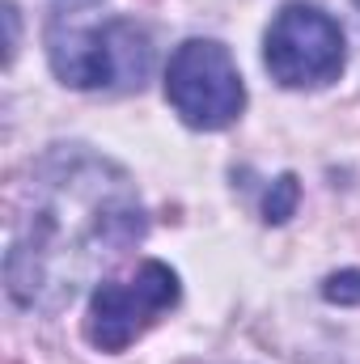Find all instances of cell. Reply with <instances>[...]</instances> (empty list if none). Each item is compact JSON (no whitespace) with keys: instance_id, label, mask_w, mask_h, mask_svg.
<instances>
[{"instance_id":"6da1fadb","label":"cell","mask_w":360,"mask_h":364,"mask_svg":"<svg viewBox=\"0 0 360 364\" xmlns=\"http://www.w3.org/2000/svg\"><path fill=\"white\" fill-rule=\"evenodd\" d=\"M140 237L144 208L127 174L81 149L47 153L13 203L9 296L26 309H60Z\"/></svg>"},{"instance_id":"7a4b0ae2","label":"cell","mask_w":360,"mask_h":364,"mask_svg":"<svg viewBox=\"0 0 360 364\" xmlns=\"http://www.w3.org/2000/svg\"><path fill=\"white\" fill-rule=\"evenodd\" d=\"M47 60L73 90H140L153 68V43L132 17L55 9L47 21Z\"/></svg>"},{"instance_id":"3957f363","label":"cell","mask_w":360,"mask_h":364,"mask_svg":"<svg viewBox=\"0 0 360 364\" xmlns=\"http://www.w3.org/2000/svg\"><path fill=\"white\" fill-rule=\"evenodd\" d=\"M166 97L186 127L221 132L242 114L246 85H242V73L225 43L186 38L182 47H174V55L166 64Z\"/></svg>"},{"instance_id":"277c9868","label":"cell","mask_w":360,"mask_h":364,"mask_svg":"<svg viewBox=\"0 0 360 364\" xmlns=\"http://www.w3.org/2000/svg\"><path fill=\"white\" fill-rule=\"evenodd\" d=\"M344 60L348 47L339 21L305 0L284 4L263 34V64L284 90L331 85L344 73Z\"/></svg>"},{"instance_id":"5b68a950","label":"cell","mask_w":360,"mask_h":364,"mask_svg":"<svg viewBox=\"0 0 360 364\" xmlns=\"http://www.w3.org/2000/svg\"><path fill=\"white\" fill-rule=\"evenodd\" d=\"M179 305V275L166 263H144L123 284H102L90 301L85 335L97 352H123L132 339H140L166 309Z\"/></svg>"},{"instance_id":"8992f818","label":"cell","mask_w":360,"mask_h":364,"mask_svg":"<svg viewBox=\"0 0 360 364\" xmlns=\"http://www.w3.org/2000/svg\"><path fill=\"white\" fill-rule=\"evenodd\" d=\"M297 178L292 174H284V178L275 182L268 191V199H263V220H271V225H284L288 216H292V208H297Z\"/></svg>"},{"instance_id":"52a82bcc","label":"cell","mask_w":360,"mask_h":364,"mask_svg":"<svg viewBox=\"0 0 360 364\" xmlns=\"http://www.w3.org/2000/svg\"><path fill=\"white\" fill-rule=\"evenodd\" d=\"M322 296L335 305H360V272H339L322 284Z\"/></svg>"},{"instance_id":"ba28073f","label":"cell","mask_w":360,"mask_h":364,"mask_svg":"<svg viewBox=\"0 0 360 364\" xmlns=\"http://www.w3.org/2000/svg\"><path fill=\"white\" fill-rule=\"evenodd\" d=\"M356 4H360V0H356Z\"/></svg>"}]
</instances>
